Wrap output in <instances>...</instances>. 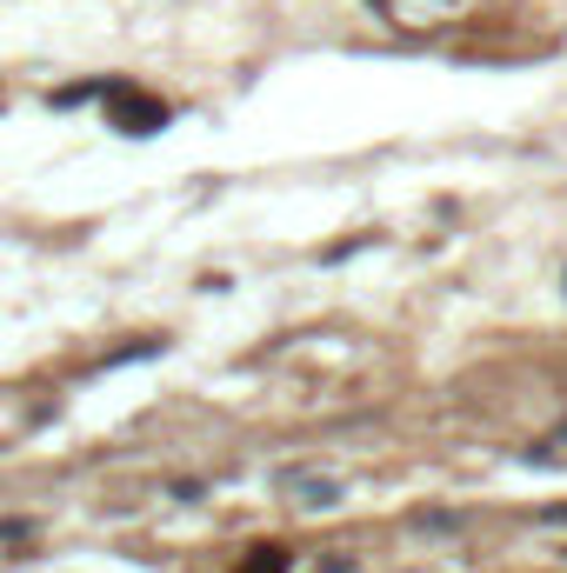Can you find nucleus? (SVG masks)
I'll list each match as a JSON object with an SVG mask.
<instances>
[{
    "mask_svg": "<svg viewBox=\"0 0 567 573\" xmlns=\"http://www.w3.org/2000/svg\"><path fill=\"white\" fill-rule=\"evenodd\" d=\"M240 573H287V553H281V547H261L248 566H240Z\"/></svg>",
    "mask_w": 567,
    "mask_h": 573,
    "instance_id": "obj_1",
    "label": "nucleus"
}]
</instances>
